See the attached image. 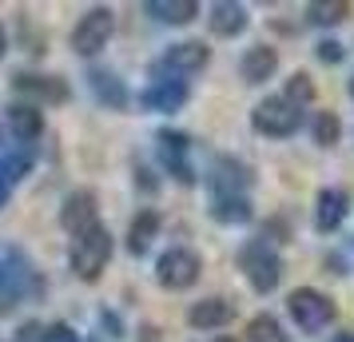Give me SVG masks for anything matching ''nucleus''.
Here are the masks:
<instances>
[{"label": "nucleus", "instance_id": "6", "mask_svg": "<svg viewBox=\"0 0 354 342\" xmlns=\"http://www.w3.org/2000/svg\"><path fill=\"white\" fill-rule=\"evenodd\" d=\"M115 32V12L108 4H96V8H88L80 20H76V28H72V52L76 56H100V52L108 48V40Z\"/></svg>", "mask_w": 354, "mask_h": 342}, {"label": "nucleus", "instance_id": "5", "mask_svg": "<svg viewBox=\"0 0 354 342\" xmlns=\"http://www.w3.org/2000/svg\"><path fill=\"white\" fill-rule=\"evenodd\" d=\"M203 275V255L195 247H167L156 259V283L163 291H192Z\"/></svg>", "mask_w": 354, "mask_h": 342}, {"label": "nucleus", "instance_id": "12", "mask_svg": "<svg viewBox=\"0 0 354 342\" xmlns=\"http://www.w3.org/2000/svg\"><path fill=\"white\" fill-rule=\"evenodd\" d=\"M351 215V191L346 187H319L315 196V231L319 235H335Z\"/></svg>", "mask_w": 354, "mask_h": 342}, {"label": "nucleus", "instance_id": "2", "mask_svg": "<svg viewBox=\"0 0 354 342\" xmlns=\"http://www.w3.org/2000/svg\"><path fill=\"white\" fill-rule=\"evenodd\" d=\"M112 251H115V239L104 223L92 227V231H84V235H76L72 247H68L72 275L80 278V283H100V275H104L108 263H112Z\"/></svg>", "mask_w": 354, "mask_h": 342}, {"label": "nucleus", "instance_id": "20", "mask_svg": "<svg viewBox=\"0 0 354 342\" xmlns=\"http://www.w3.org/2000/svg\"><path fill=\"white\" fill-rule=\"evenodd\" d=\"M147 17H156L160 24H192L199 17V0H151Z\"/></svg>", "mask_w": 354, "mask_h": 342}, {"label": "nucleus", "instance_id": "3", "mask_svg": "<svg viewBox=\"0 0 354 342\" xmlns=\"http://www.w3.org/2000/svg\"><path fill=\"white\" fill-rule=\"evenodd\" d=\"M287 314L303 334H319V330H326L338 319V307L335 298L326 291H319V287H295L287 294Z\"/></svg>", "mask_w": 354, "mask_h": 342}, {"label": "nucleus", "instance_id": "13", "mask_svg": "<svg viewBox=\"0 0 354 342\" xmlns=\"http://www.w3.org/2000/svg\"><path fill=\"white\" fill-rule=\"evenodd\" d=\"M187 96H192L187 80H176V76H160V80H151V84L144 88L140 104H144L147 112H163V115H171V112H179V108L187 104Z\"/></svg>", "mask_w": 354, "mask_h": 342}, {"label": "nucleus", "instance_id": "10", "mask_svg": "<svg viewBox=\"0 0 354 342\" xmlns=\"http://www.w3.org/2000/svg\"><path fill=\"white\" fill-rule=\"evenodd\" d=\"M211 199H227V196H247V187L255 183V171L235 155H215L211 160Z\"/></svg>", "mask_w": 354, "mask_h": 342}, {"label": "nucleus", "instance_id": "25", "mask_svg": "<svg viewBox=\"0 0 354 342\" xmlns=\"http://www.w3.org/2000/svg\"><path fill=\"white\" fill-rule=\"evenodd\" d=\"M283 96H287L295 108H306V104L319 99V88H315V80H310L306 72H290L287 84H283Z\"/></svg>", "mask_w": 354, "mask_h": 342}, {"label": "nucleus", "instance_id": "15", "mask_svg": "<svg viewBox=\"0 0 354 342\" xmlns=\"http://www.w3.org/2000/svg\"><path fill=\"white\" fill-rule=\"evenodd\" d=\"M274 72H279V52H274V44H251L239 56L243 84H267Z\"/></svg>", "mask_w": 354, "mask_h": 342}, {"label": "nucleus", "instance_id": "1", "mask_svg": "<svg viewBox=\"0 0 354 342\" xmlns=\"http://www.w3.org/2000/svg\"><path fill=\"white\" fill-rule=\"evenodd\" d=\"M239 271L247 278V287L255 294H271L283 283V259H279V247L267 235H255L239 247Z\"/></svg>", "mask_w": 354, "mask_h": 342}, {"label": "nucleus", "instance_id": "23", "mask_svg": "<svg viewBox=\"0 0 354 342\" xmlns=\"http://www.w3.org/2000/svg\"><path fill=\"white\" fill-rule=\"evenodd\" d=\"M346 17H351V4L346 0H315V4H306V20L319 24V28H335Z\"/></svg>", "mask_w": 354, "mask_h": 342}, {"label": "nucleus", "instance_id": "17", "mask_svg": "<svg viewBox=\"0 0 354 342\" xmlns=\"http://www.w3.org/2000/svg\"><path fill=\"white\" fill-rule=\"evenodd\" d=\"M88 88H92V96H96L104 108H112V112H124V108H128V88H124V80H120L115 72H108V68H92V72H88Z\"/></svg>", "mask_w": 354, "mask_h": 342}, {"label": "nucleus", "instance_id": "4", "mask_svg": "<svg viewBox=\"0 0 354 342\" xmlns=\"http://www.w3.org/2000/svg\"><path fill=\"white\" fill-rule=\"evenodd\" d=\"M251 128L267 140H287L295 131L303 128V108H295L283 92L279 96H263L251 108Z\"/></svg>", "mask_w": 354, "mask_h": 342}, {"label": "nucleus", "instance_id": "11", "mask_svg": "<svg viewBox=\"0 0 354 342\" xmlns=\"http://www.w3.org/2000/svg\"><path fill=\"white\" fill-rule=\"evenodd\" d=\"M60 227L76 239L84 231L100 227V196L92 187H76L72 196L64 199V207H60Z\"/></svg>", "mask_w": 354, "mask_h": 342}, {"label": "nucleus", "instance_id": "26", "mask_svg": "<svg viewBox=\"0 0 354 342\" xmlns=\"http://www.w3.org/2000/svg\"><path fill=\"white\" fill-rule=\"evenodd\" d=\"M315 52H319V60H322V64H338V60L346 56V52H342V44H338V40H322V44H319V48H315Z\"/></svg>", "mask_w": 354, "mask_h": 342}, {"label": "nucleus", "instance_id": "19", "mask_svg": "<svg viewBox=\"0 0 354 342\" xmlns=\"http://www.w3.org/2000/svg\"><path fill=\"white\" fill-rule=\"evenodd\" d=\"M156 235H160V211L156 207H144L128 227V251L131 255H147V247H151Z\"/></svg>", "mask_w": 354, "mask_h": 342}, {"label": "nucleus", "instance_id": "31", "mask_svg": "<svg viewBox=\"0 0 354 342\" xmlns=\"http://www.w3.org/2000/svg\"><path fill=\"white\" fill-rule=\"evenodd\" d=\"M330 342H354V330H338V334H335Z\"/></svg>", "mask_w": 354, "mask_h": 342}, {"label": "nucleus", "instance_id": "28", "mask_svg": "<svg viewBox=\"0 0 354 342\" xmlns=\"http://www.w3.org/2000/svg\"><path fill=\"white\" fill-rule=\"evenodd\" d=\"M44 342H80V339H76V330L68 323H56V326H48V339Z\"/></svg>", "mask_w": 354, "mask_h": 342}, {"label": "nucleus", "instance_id": "18", "mask_svg": "<svg viewBox=\"0 0 354 342\" xmlns=\"http://www.w3.org/2000/svg\"><path fill=\"white\" fill-rule=\"evenodd\" d=\"M8 131L17 135V144H28L32 147L40 135H44V115H40V108H32V104H12L8 108Z\"/></svg>", "mask_w": 354, "mask_h": 342}, {"label": "nucleus", "instance_id": "33", "mask_svg": "<svg viewBox=\"0 0 354 342\" xmlns=\"http://www.w3.org/2000/svg\"><path fill=\"white\" fill-rule=\"evenodd\" d=\"M346 88H351V99H354V80H351V84H346Z\"/></svg>", "mask_w": 354, "mask_h": 342}, {"label": "nucleus", "instance_id": "27", "mask_svg": "<svg viewBox=\"0 0 354 342\" xmlns=\"http://www.w3.org/2000/svg\"><path fill=\"white\" fill-rule=\"evenodd\" d=\"M44 339H48V326H40V323L20 326V334H17V342H44Z\"/></svg>", "mask_w": 354, "mask_h": 342}, {"label": "nucleus", "instance_id": "7", "mask_svg": "<svg viewBox=\"0 0 354 342\" xmlns=\"http://www.w3.org/2000/svg\"><path fill=\"white\" fill-rule=\"evenodd\" d=\"M12 92L20 96V104H32V108L68 104V96H72L68 80L56 76V72H17V76H12Z\"/></svg>", "mask_w": 354, "mask_h": 342}, {"label": "nucleus", "instance_id": "21", "mask_svg": "<svg viewBox=\"0 0 354 342\" xmlns=\"http://www.w3.org/2000/svg\"><path fill=\"white\" fill-rule=\"evenodd\" d=\"M251 199L247 196H227V199H211V219L223 223V227H243L251 223Z\"/></svg>", "mask_w": 354, "mask_h": 342}, {"label": "nucleus", "instance_id": "24", "mask_svg": "<svg viewBox=\"0 0 354 342\" xmlns=\"http://www.w3.org/2000/svg\"><path fill=\"white\" fill-rule=\"evenodd\" d=\"M247 342H287V330H283V323L274 319V314H255L251 323H247Z\"/></svg>", "mask_w": 354, "mask_h": 342}, {"label": "nucleus", "instance_id": "9", "mask_svg": "<svg viewBox=\"0 0 354 342\" xmlns=\"http://www.w3.org/2000/svg\"><path fill=\"white\" fill-rule=\"evenodd\" d=\"M211 60V48L203 40H176L163 48V60H160V72L163 76H176V80H187L195 72H203Z\"/></svg>", "mask_w": 354, "mask_h": 342}, {"label": "nucleus", "instance_id": "14", "mask_svg": "<svg viewBox=\"0 0 354 342\" xmlns=\"http://www.w3.org/2000/svg\"><path fill=\"white\" fill-rule=\"evenodd\" d=\"M231 319H235V303L219 298V294H207V298L187 307V326L192 330H223Z\"/></svg>", "mask_w": 354, "mask_h": 342}, {"label": "nucleus", "instance_id": "8", "mask_svg": "<svg viewBox=\"0 0 354 342\" xmlns=\"http://www.w3.org/2000/svg\"><path fill=\"white\" fill-rule=\"evenodd\" d=\"M187 151H192V135H183V131L163 128L160 135H156V155H160L163 171H167L171 180H179L183 187L195 183V171H192V163H187Z\"/></svg>", "mask_w": 354, "mask_h": 342}, {"label": "nucleus", "instance_id": "16", "mask_svg": "<svg viewBox=\"0 0 354 342\" xmlns=\"http://www.w3.org/2000/svg\"><path fill=\"white\" fill-rule=\"evenodd\" d=\"M247 24H251V17H247V8H243V4H235V0L211 4V17H207L211 36H219V40H235V36L247 32Z\"/></svg>", "mask_w": 354, "mask_h": 342}, {"label": "nucleus", "instance_id": "30", "mask_svg": "<svg viewBox=\"0 0 354 342\" xmlns=\"http://www.w3.org/2000/svg\"><path fill=\"white\" fill-rule=\"evenodd\" d=\"M4 52H8V32H4V24H0V60H4Z\"/></svg>", "mask_w": 354, "mask_h": 342}, {"label": "nucleus", "instance_id": "32", "mask_svg": "<svg viewBox=\"0 0 354 342\" xmlns=\"http://www.w3.org/2000/svg\"><path fill=\"white\" fill-rule=\"evenodd\" d=\"M211 342H235V339H227V334H219V339H211Z\"/></svg>", "mask_w": 354, "mask_h": 342}, {"label": "nucleus", "instance_id": "22", "mask_svg": "<svg viewBox=\"0 0 354 342\" xmlns=\"http://www.w3.org/2000/svg\"><path fill=\"white\" fill-rule=\"evenodd\" d=\"M310 140L319 147H338V140H342V120H338V112L319 108L315 120H310Z\"/></svg>", "mask_w": 354, "mask_h": 342}, {"label": "nucleus", "instance_id": "29", "mask_svg": "<svg viewBox=\"0 0 354 342\" xmlns=\"http://www.w3.org/2000/svg\"><path fill=\"white\" fill-rule=\"evenodd\" d=\"M12 187H17V180H12V171H8V167L0 163V207H4L8 199H12Z\"/></svg>", "mask_w": 354, "mask_h": 342}]
</instances>
